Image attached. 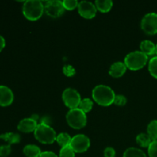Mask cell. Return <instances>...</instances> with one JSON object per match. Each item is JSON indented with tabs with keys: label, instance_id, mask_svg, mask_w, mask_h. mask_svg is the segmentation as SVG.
I'll list each match as a JSON object with an SVG mask.
<instances>
[{
	"label": "cell",
	"instance_id": "cell-1",
	"mask_svg": "<svg viewBox=\"0 0 157 157\" xmlns=\"http://www.w3.org/2000/svg\"><path fill=\"white\" fill-rule=\"evenodd\" d=\"M92 97L98 104L104 107L111 105L113 104L115 99L114 91L110 87L106 85H98L93 89Z\"/></svg>",
	"mask_w": 157,
	"mask_h": 157
},
{
	"label": "cell",
	"instance_id": "cell-2",
	"mask_svg": "<svg viewBox=\"0 0 157 157\" xmlns=\"http://www.w3.org/2000/svg\"><path fill=\"white\" fill-rule=\"evenodd\" d=\"M44 6L39 0H29L24 2L22 12L24 16L30 21H36L43 15Z\"/></svg>",
	"mask_w": 157,
	"mask_h": 157
},
{
	"label": "cell",
	"instance_id": "cell-3",
	"mask_svg": "<svg viewBox=\"0 0 157 157\" xmlns=\"http://www.w3.org/2000/svg\"><path fill=\"white\" fill-rule=\"evenodd\" d=\"M148 61V56L141 51H136L129 53L124 59L127 67L132 71H137L143 68Z\"/></svg>",
	"mask_w": 157,
	"mask_h": 157
},
{
	"label": "cell",
	"instance_id": "cell-4",
	"mask_svg": "<svg viewBox=\"0 0 157 157\" xmlns=\"http://www.w3.org/2000/svg\"><path fill=\"white\" fill-rule=\"evenodd\" d=\"M34 135L37 140L44 144H53L57 138L56 133L52 127L41 123L35 129Z\"/></svg>",
	"mask_w": 157,
	"mask_h": 157
},
{
	"label": "cell",
	"instance_id": "cell-5",
	"mask_svg": "<svg viewBox=\"0 0 157 157\" xmlns=\"http://www.w3.org/2000/svg\"><path fill=\"white\" fill-rule=\"evenodd\" d=\"M66 120L71 127L75 130H80L87 124V116L81 109H71L67 112Z\"/></svg>",
	"mask_w": 157,
	"mask_h": 157
},
{
	"label": "cell",
	"instance_id": "cell-6",
	"mask_svg": "<svg viewBox=\"0 0 157 157\" xmlns=\"http://www.w3.org/2000/svg\"><path fill=\"white\" fill-rule=\"evenodd\" d=\"M62 99L66 107L71 109L78 108L81 101V95L75 89L67 88L62 94Z\"/></svg>",
	"mask_w": 157,
	"mask_h": 157
},
{
	"label": "cell",
	"instance_id": "cell-7",
	"mask_svg": "<svg viewBox=\"0 0 157 157\" xmlns=\"http://www.w3.org/2000/svg\"><path fill=\"white\" fill-rule=\"evenodd\" d=\"M90 145V139L86 135L78 134L72 137L70 147L75 153H81L87 151Z\"/></svg>",
	"mask_w": 157,
	"mask_h": 157
},
{
	"label": "cell",
	"instance_id": "cell-8",
	"mask_svg": "<svg viewBox=\"0 0 157 157\" xmlns=\"http://www.w3.org/2000/svg\"><path fill=\"white\" fill-rule=\"evenodd\" d=\"M141 29L148 35L157 34V13L150 12L147 14L142 18Z\"/></svg>",
	"mask_w": 157,
	"mask_h": 157
},
{
	"label": "cell",
	"instance_id": "cell-9",
	"mask_svg": "<svg viewBox=\"0 0 157 157\" xmlns=\"http://www.w3.org/2000/svg\"><path fill=\"white\" fill-rule=\"evenodd\" d=\"M64 7L62 2L59 0H52L46 2L44 6V12L52 18L61 16L64 12Z\"/></svg>",
	"mask_w": 157,
	"mask_h": 157
},
{
	"label": "cell",
	"instance_id": "cell-10",
	"mask_svg": "<svg viewBox=\"0 0 157 157\" xmlns=\"http://www.w3.org/2000/svg\"><path fill=\"white\" fill-rule=\"evenodd\" d=\"M78 13L84 18L91 19L94 18L97 13V8L95 4L89 1L80 2L78 6Z\"/></svg>",
	"mask_w": 157,
	"mask_h": 157
},
{
	"label": "cell",
	"instance_id": "cell-11",
	"mask_svg": "<svg viewBox=\"0 0 157 157\" xmlns=\"http://www.w3.org/2000/svg\"><path fill=\"white\" fill-rule=\"evenodd\" d=\"M14 101V94L9 87L5 85H0V106L7 107L11 105Z\"/></svg>",
	"mask_w": 157,
	"mask_h": 157
},
{
	"label": "cell",
	"instance_id": "cell-12",
	"mask_svg": "<svg viewBox=\"0 0 157 157\" xmlns=\"http://www.w3.org/2000/svg\"><path fill=\"white\" fill-rule=\"evenodd\" d=\"M38 125L37 121L32 119V117L25 118L19 122L18 125V130L23 132V133H31V132H35Z\"/></svg>",
	"mask_w": 157,
	"mask_h": 157
},
{
	"label": "cell",
	"instance_id": "cell-13",
	"mask_svg": "<svg viewBox=\"0 0 157 157\" xmlns=\"http://www.w3.org/2000/svg\"><path fill=\"white\" fill-rule=\"evenodd\" d=\"M127 68V66L125 65L124 63L121 62V61H117V62L113 63L110 66L109 74L113 78H120L125 74Z\"/></svg>",
	"mask_w": 157,
	"mask_h": 157
},
{
	"label": "cell",
	"instance_id": "cell-14",
	"mask_svg": "<svg viewBox=\"0 0 157 157\" xmlns=\"http://www.w3.org/2000/svg\"><path fill=\"white\" fill-rule=\"evenodd\" d=\"M140 49L141 52L144 53L145 55H153L156 54V45L153 41L150 40H144L140 43Z\"/></svg>",
	"mask_w": 157,
	"mask_h": 157
},
{
	"label": "cell",
	"instance_id": "cell-15",
	"mask_svg": "<svg viewBox=\"0 0 157 157\" xmlns=\"http://www.w3.org/2000/svg\"><path fill=\"white\" fill-rule=\"evenodd\" d=\"M23 153L27 157H40L41 154L39 147L33 144L25 146L23 149Z\"/></svg>",
	"mask_w": 157,
	"mask_h": 157
},
{
	"label": "cell",
	"instance_id": "cell-16",
	"mask_svg": "<svg viewBox=\"0 0 157 157\" xmlns=\"http://www.w3.org/2000/svg\"><path fill=\"white\" fill-rule=\"evenodd\" d=\"M0 139L6 141L9 145L11 144H18L21 140V136L19 134L15 133H6L0 135Z\"/></svg>",
	"mask_w": 157,
	"mask_h": 157
},
{
	"label": "cell",
	"instance_id": "cell-17",
	"mask_svg": "<svg viewBox=\"0 0 157 157\" xmlns=\"http://www.w3.org/2000/svg\"><path fill=\"white\" fill-rule=\"evenodd\" d=\"M95 6L100 12L106 13L111 9L112 6H113V2L111 0H104V1L98 0L95 2Z\"/></svg>",
	"mask_w": 157,
	"mask_h": 157
},
{
	"label": "cell",
	"instance_id": "cell-18",
	"mask_svg": "<svg viewBox=\"0 0 157 157\" xmlns=\"http://www.w3.org/2000/svg\"><path fill=\"white\" fill-rule=\"evenodd\" d=\"M152 141L153 140H152L151 138L150 137V136L147 133H140L136 136V143L141 147H144V148L149 147Z\"/></svg>",
	"mask_w": 157,
	"mask_h": 157
},
{
	"label": "cell",
	"instance_id": "cell-19",
	"mask_svg": "<svg viewBox=\"0 0 157 157\" xmlns=\"http://www.w3.org/2000/svg\"><path fill=\"white\" fill-rule=\"evenodd\" d=\"M71 139L72 138L71 137L70 135H69L68 133H61L57 136L56 141L58 142V144L61 146V148H62V147L70 146Z\"/></svg>",
	"mask_w": 157,
	"mask_h": 157
},
{
	"label": "cell",
	"instance_id": "cell-20",
	"mask_svg": "<svg viewBox=\"0 0 157 157\" xmlns=\"http://www.w3.org/2000/svg\"><path fill=\"white\" fill-rule=\"evenodd\" d=\"M124 157H147V155L140 149L130 147L124 152Z\"/></svg>",
	"mask_w": 157,
	"mask_h": 157
},
{
	"label": "cell",
	"instance_id": "cell-21",
	"mask_svg": "<svg viewBox=\"0 0 157 157\" xmlns=\"http://www.w3.org/2000/svg\"><path fill=\"white\" fill-rule=\"evenodd\" d=\"M147 134L153 141L157 140V120H153L147 127Z\"/></svg>",
	"mask_w": 157,
	"mask_h": 157
},
{
	"label": "cell",
	"instance_id": "cell-22",
	"mask_svg": "<svg viewBox=\"0 0 157 157\" xmlns=\"http://www.w3.org/2000/svg\"><path fill=\"white\" fill-rule=\"evenodd\" d=\"M78 108L81 109L85 113L90 112L93 108V101L90 98H84V99L81 100Z\"/></svg>",
	"mask_w": 157,
	"mask_h": 157
},
{
	"label": "cell",
	"instance_id": "cell-23",
	"mask_svg": "<svg viewBox=\"0 0 157 157\" xmlns=\"http://www.w3.org/2000/svg\"><path fill=\"white\" fill-rule=\"evenodd\" d=\"M149 71L150 75L157 79V56L150 59L149 62Z\"/></svg>",
	"mask_w": 157,
	"mask_h": 157
},
{
	"label": "cell",
	"instance_id": "cell-24",
	"mask_svg": "<svg viewBox=\"0 0 157 157\" xmlns=\"http://www.w3.org/2000/svg\"><path fill=\"white\" fill-rule=\"evenodd\" d=\"M59 157H75V152L70 146L62 147L60 150Z\"/></svg>",
	"mask_w": 157,
	"mask_h": 157
},
{
	"label": "cell",
	"instance_id": "cell-25",
	"mask_svg": "<svg viewBox=\"0 0 157 157\" xmlns=\"http://www.w3.org/2000/svg\"><path fill=\"white\" fill-rule=\"evenodd\" d=\"M64 9L67 10H73L78 6V2L77 0H64L62 2Z\"/></svg>",
	"mask_w": 157,
	"mask_h": 157
},
{
	"label": "cell",
	"instance_id": "cell-26",
	"mask_svg": "<svg viewBox=\"0 0 157 157\" xmlns=\"http://www.w3.org/2000/svg\"><path fill=\"white\" fill-rule=\"evenodd\" d=\"M148 154L150 157H157V140L152 141L149 146Z\"/></svg>",
	"mask_w": 157,
	"mask_h": 157
},
{
	"label": "cell",
	"instance_id": "cell-27",
	"mask_svg": "<svg viewBox=\"0 0 157 157\" xmlns=\"http://www.w3.org/2000/svg\"><path fill=\"white\" fill-rule=\"evenodd\" d=\"M12 149L9 144L0 146V157H7L11 153Z\"/></svg>",
	"mask_w": 157,
	"mask_h": 157
},
{
	"label": "cell",
	"instance_id": "cell-28",
	"mask_svg": "<svg viewBox=\"0 0 157 157\" xmlns=\"http://www.w3.org/2000/svg\"><path fill=\"white\" fill-rule=\"evenodd\" d=\"M113 104L117 106H124L127 104V98L124 95H116Z\"/></svg>",
	"mask_w": 157,
	"mask_h": 157
},
{
	"label": "cell",
	"instance_id": "cell-29",
	"mask_svg": "<svg viewBox=\"0 0 157 157\" xmlns=\"http://www.w3.org/2000/svg\"><path fill=\"white\" fill-rule=\"evenodd\" d=\"M63 72L66 76L72 77L75 75L76 71L71 65H64V68H63Z\"/></svg>",
	"mask_w": 157,
	"mask_h": 157
},
{
	"label": "cell",
	"instance_id": "cell-30",
	"mask_svg": "<svg viewBox=\"0 0 157 157\" xmlns=\"http://www.w3.org/2000/svg\"><path fill=\"white\" fill-rule=\"evenodd\" d=\"M104 157H115L116 156V151L112 147H107L104 151Z\"/></svg>",
	"mask_w": 157,
	"mask_h": 157
},
{
	"label": "cell",
	"instance_id": "cell-31",
	"mask_svg": "<svg viewBox=\"0 0 157 157\" xmlns=\"http://www.w3.org/2000/svg\"><path fill=\"white\" fill-rule=\"evenodd\" d=\"M40 157H58L55 154V153L51 151H45V152H42L41 154Z\"/></svg>",
	"mask_w": 157,
	"mask_h": 157
},
{
	"label": "cell",
	"instance_id": "cell-32",
	"mask_svg": "<svg viewBox=\"0 0 157 157\" xmlns=\"http://www.w3.org/2000/svg\"><path fill=\"white\" fill-rule=\"evenodd\" d=\"M5 46H6V41H5L4 38L0 35V52L3 50Z\"/></svg>",
	"mask_w": 157,
	"mask_h": 157
},
{
	"label": "cell",
	"instance_id": "cell-33",
	"mask_svg": "<svg viewBox=\"0 0 157 157\" xmlns=\"http://www.w3.org/2000/svg\"><path fill=\"white\" fill-rule=\"evenodd\" d=\"M50 123H51V120L48 117H44L41 121V124H46V125L50 126Z\"/></svg>",
	"mask_w": 157,
	"mask_h": 157
},
{
	"label": "cell",
	"instance_id": "cell-34",
	"mask_svg": "<svg viewBox=\"0 0 157 157\" xmlns=\"http://www.w3.org/2000/svg\"><path fill=\"white\" fill-rule=\"evenodd\" d=\"M156 54L157 55V44L156 45Z\"/></svg>",
	"mask_w": 157,
	"mask_h": 157
}]
</instances>
